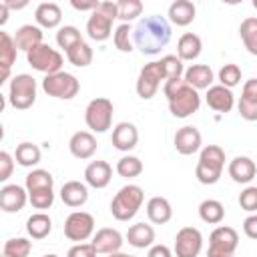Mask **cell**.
<instances>
[{"mask_svg": "<svg viewBox=\"0 0 257 257\" xmlns=\"http://www.w3.org/2000/svg\"><path fill=\"white\" fill-rule=\"evenodd\" d=\"M171 36H173V30H171L169 20L165 16H159V14H151V16L141 18L137 22V26L133 28L135 48H139L147 56L159 54L171 42Z\"/></svg>", "mask_w": 257, "mask_h": 257, "instance_id": "obj_1", "label": "cell"}, {"mask_svg": "<svg viewBox=\"0 0 257 257\" xmlns=\"http://www.w3.org/2000/svg\"><path fill=\"white\" fill-rule=\"evenodd\" d=\"M163 92L169 100V110L175 118H187L195 114L201 106V94L193 86L185 82V78H171L165 80Z\"/></svg>", "mask_w": 257, "mask_h": 257, "instance_id": "obj_2", "label": "cell"}, {"mask_svg": "<svg viewBox=\"0 0 257 257\" xmlns=\"http://www.w3.org/2000/svg\"><path fill=\"white\" fill-rule=\"evenodd\" d=\"M225 167V151L219 145H207L199 153V161L195 167V177L201 185H215Z\"/></svg>", "mask_w": 257, "mask_h": 257, "instance_id": "obj_3", "label": "cell"}, {"mask_svg": "<svg viewBox=\"0 0 257 257\" xmlns=\"http://www.w3.org/2000/svg\"><path fill=\"white\" fill-rule=\"evenodd\" d=\"M118 18V10H116V2H100L98 8L94 12H90L88 20H86V34L90 40L94 42H104L108 40L114 32H112V24Z\"/></svg>", "mask_w": 257, "mask_h": 257, "instance_id": "obj_4", "label": "cell"}, {"mask_svg": "<svg viewBox=\"0 0 257 257\" xmlns=\"http://www.w3.org/2000/svg\"><path fill=\"white\" fill-rule=\"evenodd\" d=\"M145 201V191L139 185H124L110 201V215L116 221H131Z\"/></svg>", "mask_w": 257, "mask_h": 257, "instance_id": "obj_5", "label": "cell"}, {"mask_svg": "<svg viewBox=\"0 0 257 257\" xmlns=\"http://www.w3.org/2000/svg\"><path fill=\"white\" fill-rule=\"evenodd\" d=\"M36 92H38V84H36V78L26 74V72H20L16 76L10 78V84H8V102L18 108V110H26L30 108L34 102H36Z\"/></svg>", "mask_w": 257, "mask_h": 257, "instance_id": "obj_6", "label": "cell"}, {"mask_svg": "<svg viewBox=\"0 0 257 257\" xmlns=\"http://www.w3.org/2000/svg\"><path fill=\"white\" fill-rule=\"evenodd\" d=\"M26 60H28V64L34 70L42 72L44 76L54 74V72H60L62 70V64H64L62 54L56 48H52L50 44H46V42L34 46L30 52H26Z\"/></svg>", "mask_w": 257, "mask_h": 257, "instance_id": "obj_7", "label": "cell"}, {"mask_svg": "<svg viewBox=\"0 0 257 257\" xmlns=\"http://www.w3.org/2000/svg\"><path fill=\"white\" fill-rule=\"evenodd\" d=\"M42 90L48 96H54V98H60V100H70L78 94L80 82L74 74H70L66 70H60V72H54V74H48V76L42 78Z\"/></svg>", "mask_w": 257, "mask_h": 257, "instance_id": "obj_8", "label": "cell"}, {"mask_svg": "<svg viewBox=\"0 0 257 257\" xmlns=\"http://www.w3.org/2000/svg\"><path fill=\"white\" fill-rule=\"evenodd\" d=\"M114 106L106 96H96L86 104L84 122L92 133H106L112 124Z\"/></svg>", "mask_w": 257, "mask_h": 257, "instance_id": "obj_9", "label": "cell"}, {"mask_svg": "<svg viewBox=\"0 0 257 257\" xmlns=\"http://www.w3.org/2000/svg\"><path fill=\"white\" fill-rule=\"evenodd\" d=\"M239 245V233L229 225H219L209 235L207 257H233Z\"/></svg>", "mask_w": 257, "mask_h": 257, "instance_id": "obj_10", "label": "cell"}, {"mask_svg": "<svg viewBox=\"0 0 257 257\" xmlns=\"http://www.w3.org/2000/svg\"><path fill=\"white\" fill-rule=\"evenodd\" d=\"M64 235L70 241L84 243L94 235V217L86 211H72L64 221Z\"/></svg>", "mask_w": 257, "mask_h": 257, "instance_id": "obj_11", "label": "cell"}, {"mask_svg": "<svg viewBox=\"0 0 257 257\" xmlns=\"http://www.w3.org/2000/svg\"><path fill=\"white\" fill-rule=\"evenodd\" d=\"M161 80H165L161 62L159 60H153V62L145 64L141 68V72H139V78H137V94L143 100L153 98L157 94L159 86H161Z\"/></svg>", "mask_w": 257, "mask_h": 257, "instance_id": "obj_12", "label": "cell"}, {"mask_svg": "<svg viewBox=\"0 0 257 257\" xmlns=\"http://www.w3.org/2000/svg\"><path fill=\"white\" fill-rule=\"evenodd\" d=\"M203 249V235L197 227H183L175 235V257H197Z\"/></svg>", "mask_w": 257, "mask_h": 257, "instance_id": "obj_13", "label": "cell"}, {"mask_svg": "<svg viewBox=\"0 0 257 257\" xmlns=\"http://www.w3.org/2000/svg\"><path fill=\"white\" fill-rule=\"evenodd\" d=\"M173 143H175V149H177L179 155L189 157V155H195V153L201 151L203 137H201V133H199L197 126H193V124H185V126H181V128L175 133Z\"/></svg>", "mask_w": 257, "mask_h": 257, "instance_id": "obj_14", "label": "cell"}, {"mask_svg": "<svg viewBox=\"0 0 257 257\" xmlns=\"http://www.w3.org/2000/svg\"><path fill=\"white\" fill-rule=\"evenodd\" d=\"M92 247L96 249V253L98 255H110V253H116V251H120V247H122V235H120V231H116V229H112V227H102V229H98L94 235H92Z\"/></svg>", "mask_w": 257, "mask_h": 257, "instance_id": "obj_15", "label": "cell"}, {"mask_svg": "<svg viewBox=\"0 0 257 257\" xmlns=\"http://www.w3.org/2000/svg\"><path fill=\"white\" fill-rule=\"evenodd\" d=\"M28 203V191L26 187H20L16 183L12 185H4L0 189V207L6 213H18L24 209V205Z\"/></svg>", "mask_w": 257, "mask_h": 257, "instance_id": "obj_16", "label": "cell"}, {"mask_svg": "<svg viewBox=\"0 0 257 257\" xmlns=\"http://www.w3.org/2000/svg\"><path fill=\"white\" fill-rule=\"evenodd\" d=\"M96 137L90 133V131H76L70 141H68V149H70V155L84 161V159H90L94 153H96Z\"/></svg>", "mask_w": 257, "mask_h": 257, "instance_id": "obj_17", "label": "cell"}, {"mask_svg": "<svg viewBox=\"0 0 257 257\" xmlns=\"http://www.w3.org/2000/svg\"><path fill=\"white\" fill-rule=\"evenodd\" d=\"M237 110H239L241 118H245L249 122L257 120V78H249L243 84L241 98L237 102Z\"/></svg>", "mask_w": 257, "mask_h": 257, "instance_id": "obj_18", "label": "cell"}, {"mask_svg": "<svg viewBox=\"0 0 257 257\" xmlns=\"http://www.w3.org/2000/svg\"><path fill=\"white\" fill-rule=\"evenodd\" d=\"M110 141H112V147H114L116 151L128 153V151H133V149L137 147V143H139V131H137V126H135L133 122L122 120V122H118V124L112 128Z\"/></svg>", "mask_w": 257, "mask_h": 257, "instance_id": "obj_19", "label": "cell"}, {"mask_svg": "<svg viewBox=\"0 0 257 257\" xmlns=\"http://www.w3.org/2000/svg\"><path fill=\"white\" fill-rule=\"evenodd\" d=\"M112 179V167L106 161H90L84 169V183L92 189H104Z\"/></svg>", "mask_w": 257, "mask_h": 257, "instance_id": "obj_20", "label": "cell"}, {"mask_svg": "<svg viewBox=\"0 0 257 257\" xmlns=\"http://www.w3.org/2000/svg\"><path fill=\"white\" fill-rule=\"evenodd\" d=\"M205 100H207L209 108H213L215 112H229L235 106V96H233L231 88H227L223 84H213L211 88H207Z\"/></svg>", "mask_w": 257, "mask_h": 257, "instance_id": "obj_21", "label": "cell"}, {"mask_svg": "<svg viewBox=\"0 0 257 257\" xmlns=\"http://www.w3.org/2000/svg\"><path fill=\"white\" fill-rule=\"evenodd\" d=\"M60 199L66 207H82L88 201V185L80 181H66L60 187Z\"/></svg>", "mask_w": 257, "mask_h": 257, "instance_id": "obj_22", "label": "cell"}, {"mask_svg": "<svg viewBox=\"0 0 257 257\" xmlns=\"http://www.w3.org/2000/svg\"><path fill=\"white\" fill-rule=\"evenodd\" d=\"M16 54H18V48H16L14 36H10L8 32H0V66H2L0 82H6L10 78V70L16 62Z\"/></svg>", "mask_w": 257, "mask_h": 257, "instance_id": "obj_23", "label": "cell"}, {"mask_svg": "<svg viewBox=\"0 0 257 257\" xmlns=\"http://www.w3.org/2000/svg\"><path fill=\"white\" fill-rule=\"evenodd\" d=\"M229 177L239 185H249L257 177V167L249 157H235L229 163Z\"/></svg>", "mask_w": 257, "mask_h": 257, "instance_id": "obj_24", "label": "cell"}, {"mask_svg": "<svg viewBox=\"0 0 257 257\" xmlns=\"http://www.w3.org/2000/svg\"><path fill=\"white\" fill-rule=\"evenodd\" d=\"M14 42H16V48L18 50L30 52L34 46H38V44L44 42L42 28L40 26H34V24H22L16 30V34H14Z\"/></svg>", "mask_w": 257, "mask_h": 257, "instance_id": "obj_25", "label": "cell"}, {"mask_svg": "<svg viewBox=\"0 0 257 257\" xmlns=\"http://www.w3.org/2000/svg\"><path fill=\"white\" fill-rule=\"evenodd\" d=\"M183 78L195 90H205V88L213 86V70H211L209 64H191L185 70Z\"/></svg>", "mask_w": 257, "mask_h": 257, "instance_id": "obj_26", "label": "cell"}, {"mask_svg": "<svg viewBox=\"0 0 257 257\" xmlns=\"http://www.w3.org/2000/svg\"><path fill=\"white\" fill-rule=\"evenodd\" d=\"M147 217H149V221L155 223V225H165V223H169L171 217H173V207H171L169 199L159 197V195H157V197H151V199L147 201Z\"/></svg>", "mask_w": 257, "mask_h": 257, "instance_id": "obj_27", "label": "cell"}, {"mask_svg": "<svg viewBox=\"0 0 257 257\" xmlns=\"http://www.w3.org/2000/svg\"><path fill=\"white\" fill-rule=\"evenodd\" d=\"M195 14H197V6L191 0H175L167 12L169 20L177 26H189L195 20Z\"/></svg>", "mask_w": 257, "mask_h": 257, "instance_id": "obj_28", "label": "cell"}, {"mask_svg": "<svg viewBox=\"0 0 257 257\" xmlns=\"http://www.w3.org/2000/svg\"><path fill=\"white\" fill-rule=\"evenodd\" d=\"M34 18H36V24L40 28H56L62 20V10L56 2H42L36 6L34 10Z\"/></svg>", "mask_w": 257, "mask_h": 257, "instance_id": "obj_29", "label": "cell"}, {"mask_svg": "<svg viewBox=\"0 0 257 257\" xmlns=\"http://www.w3.org/2000/svg\"><path fill=\"white\" fill-rule=\"evenodd\" d=\"M124 237H126L128 245H133L135 249H147V247H153L155 229L149 223H135L128 227Z\"/></svg>", "mask_w": 257, "mask_h": 257, "instance_id": "obj_30", "label": "cell"}, {"mask_svg": "<svg viewBox=\"0 0 257 257\" xmlns=\"http://www.w3.org/2000/svg\"><path fill=\"white\" fill-rule=\"evenodd\" d=\"M201 48H203L201 36H197L195 32H185L177 42V56L183 62L185 60H195V58H199Z\"/></svg>", "mask_w": 257, "mask_h": 257, "instance_id": "obj_31", "label": "cell"}, {"mask_svg": "<svg viewBox=\"0 0 257 257\" xmlns=\"http://www.w3.org/2000/svg\"><path fill=\"white\" fill-rule=\"evenodd\" d=\"M52 231V219L44 213V211H38V213H32L28 219H26V233L32 237V239H44L48 237Z\"/></svg>", "mask_w": 257, "mask_h": 257, "instance_id": "obj_32", "label": "cell"}, {"mask_svg": "<svg viewBox=\"0 0 257 257\" xmlns=\"http://www.w3.org/2000/svg\"><path fill=\"white\" fill-rule=\"evenodd\" d=\"M24 187H26V191H28V193L54 189V177H52L46 169H32V171L26 175Z\"/></svg>", "mask_w": 257, "mask_h": 257, "instance_id": "obj_33", "label": "cell"}, {"mask_svg": "<svg viewBox=\"0 0 257 257\" xmlns=\"http://www.w3.org/2000/svg\"><path fill=\"white\" fill-rule=\"evenodd\" d=\"M199 217L209 225H219L225 219V207L217 199H205L199 205Z\"/></svg>", "mask_w": 257, "mask_h": 257, "instance_id": "obj_34", "label": "cell"}, {"mask_svg": "<svg viewBox=\"0 0 257 257\" xmlns=\"http://www.w3.org/2000/svg\"><path fill=\"white\" fill-rule=\"evenodd\" d=\"M14 159H16V163H18L20 167H26V169H30V167H36V165L40 163V159H42V153H40V149H38L34 143H28V141H24V143H20V145L16 147Z\"/></svg>", "mask_w": 257, "mask_h": 257, "instance_id": "obj_35", "label": "cell"}, {"mask_svg": "<svg viewBox=\"0 0 257 257\" xmlns=\"http://www.w3.org/2000/svg\"><path fill=\"white\" fill-rule=\"evenodd\" d=\"M239 34H241V40H243L247 52L257 56V16L245 18L239 26Z\"/></svg>", "mask_w": 257, "mask_h": 257, "instance_id": "obj_36", "label": "cell"}, {"mask_svg": "<svg viewBox=\"0 0 257 257\" xmlns=\"http://www.w3.org/2000/svg\"><path fill=\"white\" fill-rule=\"evenodd\" d=\"M80 42H84V40H82V34H80V30L76 26H70L68 24V26H60L58 28V32H56V44L64 52H68L70 48H74Z\"/></svg>", "mask_w": 257, "mask_h": 257, "instance_id": "obj_37", "label": "cell"}, {"mask_svg": "<svg viewBox=\"0 0 257 257\" xmlns=\"http://www.w3.org/2000/svg\"><path fill=\"white\" fill-rule=\"evenodd\" d=\"M116 173L124 179H135L143 173V161L139 157H133V155H124L118 159L116 163Z\"/></svg>", "mask_w": 257, "mask_h": 257, "instance_id": "obj_38", "label": "cell"}, {"mask_svg": "<svg viewBox=\"0 0 257 257\" xmlns=\"http://www.w3.org/2000/svg\"><path fill=\"white\" fill-rule=\"evenodd\" d=\"M112 42H114V46H116L120 52H133V50H135V42H133V28H131V24L120 22V24L114 28Z\"/></svg>", "mask_w": 257, "mask_h": 257, "instance_id": "obj_39", "label": "cell"}, {"mask_svg": "<svg viewBox=\"0 0 257 257\" xmlns=\"http://www.w3.org/2000/svg\"><path fill=\"white\" fill-rule=\"evenodd\" d=\"M92 48H90V44H86V42H80V44H76L74 48H70L68 52H66V58H68V62L70 64H74V66H78V68H84V66H88L90 62H92Z\"/></svg>", "mask_w": 257, "mask_h": 257, "instance_id": "obj_40", "label": "cell"}, {"mask_svg": "<svg viewBox=\"0 0 257 257\" xmlns=\"http://www.w3.org/2000/svg\"><path fill=\"white\" fill-rule=\"evenodd\" d=\"M30 251H32V241H28L26 237H12L2 247V253L10 257H28Z\"/></svg>", "mask_w": 257, "mask_h": 257, "instance_id": "obj_41", "label": "cell"}, {"mask_svg": "<svg viewBox=\"0 0 257 257\" xmlns=\"http://www.w3.org/2000/svg\"><path fill=\"white\" fill-rule=\"evenodd\" d=\"M116 10H118V20L124 24H131V20L143 14V2L141 0H118Z\"/></svg>", "mask_w": 257, "mask_h": 257, "instance_id": "obj_42", "label": "cell"}, {"mask_svg": "<svg viewBox=\"0 0 257 257\" xmlns=\"http://www.w3.org/2000/svg\"><path fill=\"white\" fill-rule=\"evenodd\" d=\"M159 62H161L165 80H171V78H183V74H185V66H183V60H181L177 54H167V56H163Z\"/></svg>", "mask_w": 257, "mask_h": 257, "instance_id": "obj_43", "label": "cell"}, {"mask_svg": "<svg viewBox=\"0 0 257 257\" xmlns=\"http://www.w3.org/2000/svg\"><path fill=\"white\" fill-rule=\"evenodd\" d=\"M239 82H241V68L237 64L229 62V64L221 66V70H219V84H223L227 88H233Z\"/></svg>", "mask_w": 257, "mask_h": 257, "instance_id": "obj_44", "label": "cell"}, {"mask_svg": "<svg viewBox=\"0 0 257 257\" xmlns=\"http://www.w3.org/2000/svg\"><path fill=\"white\" fill-rule=\"evenodd\" d=\"M239 207L247 213H257V187L255 185H247L239 193Z\"/></svg>", "mask_w": 257, "mask_h": 257, "instance_id": "obj_45", "label": "cell"}, {"mask_svg": "<svg viewBox=\"0 0 257 257\" xmlns=\"http://www.w3.org/2000/svg\"><path fill=\"white\" fill-rule=\"evenodd\" d=\"M28 201L34 209H50L52 203H54V189H48V191H36V193H28Z\"/></svg>", "mask_w": 257, "mask_h": 257, "instance_id": "obj_46", "label": "cell"}, {"mask_svg": "<svg viewBox=\"0 0 257 257\" xmlns=\"http://www.w3.org/2000/svg\"><path fill=\"white\" fill-rule=\"evenodd\" d=\"M14 171V157L8 151L0 153V183H6Z\"/></svg>", "mask_w": 257, "mask_h": 257, "instance_id": "obj_47", "label": "cell"}, {"mask_svg": "<svg viewBox=\"0 0 257 257\" xmlns=\"http://www.w3.org/2000/svg\"><path fill=\"white\" fill-rule=\"evenodd\" d=\"M96 249L92 247V243H76L68 249L66 257H96Z\"/></svg>", "mask_w": 257, "mask_h": 257, "instance_id": "obj_48", "label": "cell"}, {"mask_svg": "<svg viewBox=\"0 0 257 257\" xmlns=\"http://www.w3.org/2000/svg\"><path fill=\"white\" fill-rule=\"evenodd\" d=\"M243 233H245L249 239H255V241H257V213H251V215L243 221Z\"/></svg>", "mask_w": 257, "mask_h": 257, "instance_id": "obj_49", "label": "cell"}, {"mask_svg": "<svg viewBox=\"0 0 257 257\" xmlns=\"http://www.w3.org/2000/svg\"><path fill=\"white\" fill-rule=\"evenodd\" d=\"M147 257H173V251L167 245H153L149 247Z\"/></svg>", "mask_w": 257, "mask_h": 257, "instance_id": "obj_50", "label": "cell"}, {"mask_svg": "<svg viewBox=\"0 0 257 257\" xmlns=\"http://www.w3.org/2000/svg\"><path fill=\"white\" fill-rule=\"evenodd\" d=\"M98 4H100V2H96V0H92V2H76V0H72V2H70V6H72L74 10H78V12H86V10L94 12V10L98 8Z\"/></svg>", "mask_w": 257, "mask_h": 257, "instance_id": "obj_51", "label": "cell"}, {"mask_svg": "<svg viewBox=\"0 0 257 257\" xmlns=\"http://www.w3.org/2000/svg\"><path fill=\"white\" fill-rule=\"evenodd\" d=\"M10 10H20V8H26L28 6V2L26 0H20V2H14V0H2Z\"/></svg>", "mask_w": 257, "mask_h": 257, "instance_id": "obj_52", "label": "cell"}, {"mask_svg": "<svg viewBox=\"0 0 257 257\" xmlns=\"http://www.w3.org/2000/svg\"><path fill=\"white\" fill-rule=\"evenodd\" d=\"M8 12H10V8H8L4 2H0V26L6 24V20H8Z\"/></svg>", "mask_w": 257, "mask_h": 257, "instance_id": "obj_53", "label": "cell"}, {"mask_svg": "<svg viewBox=\"0 0 257 257\" xmlns=\"http://www.w3.org/2000/svg\"><path fill=\"white\" fill-rule=\"evenodd\" d=\"M106 257H133V255H126V253H120V251H116V253H110V255H106Z\"/></svg>", "mask_w": 257, "mask_h": 257, "instance_id": "obj_54", "label": "cell"}, {"mask_svg": "<svg viewBox=\"0 0 257 257\" xmlns=\"http://www.w3.org/2000/svg\"><path fill=\"white\" fill-rule=\"evenodd\" d=\"M42 257H58V255H54V253H46V255H42Z\"/></svg>", "mask_w": 257, "mask_h": 257, "instance_id": "obj_55", "label": "cell"}, {"mask_svg": "<svg viewBox=\"0 0 257 257\" xmlns=\"http://www.w3.org/2000/svg\"><path fill=\"white\" fill-rule=\"evenodd\" d=\"M253 8H255V10H257V0H253Z\"/></svg>", "mask_w": 257, "mask_h": 257, "instance_id": "obj_56", "label": "cell"}, {"mask_svg": "<svg viewBox=\"0 0 257 257\" xmlns=\"http://www.w3.org/2000/svg\"><path fill=\"white\" fill-rule=\"evenodd\" d=\"M2 257H10V255H4V253H2Z\"/></svg>", "mask_w": 257, "mask_h": 257, "instance_id": "obj_57", "label": "cell"}, {"mask_svg": "<svg viewBox=\"0 0 257 257\" xmlns=\"http://www.w3.org/2000/svg\"><path fill=\"white\" fill-rule=\"evenodd\" d=\"M133 257H135V255H133Z\"/></svg>", "mask_w": 257, "mask_h": 257, "instance_id": "obj_58", "label": "cell"}]
</instances>
